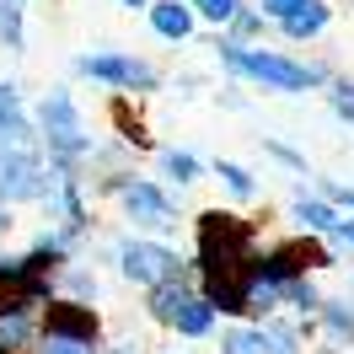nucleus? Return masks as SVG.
<instances>
[{
	"label": "nucleus",
	"instance_id": "nucleus-1",
	"mask_svg": "<svg viewBox=\"0 0 354 354\" xmlns=\"http://www.w3.org/2000/svg\"><path fill=\"white\" fill-rule=\"evenodd\" d=\"M252 225L231 209H204L199 215V274H247L258 268L252 252Z\"/></svg>",
	"mask_w": 354,
	"mask_h": 354
},
{
	"label": "nucleus",
	"instance_id": "nucleus-2",
	"mask_svg": "<svg viewBox=\"0 0 354 354\" xmlns=\"http://www.w3.org/2000/svg\"><path fill=\"white\" fill-rule=\"evenodd\" d=\"M221 65H231L247 81H263L268 91H311L328 81L322 65H301L290 54H268V48H247V44H221Z\"/></svg>",
	"mask_w": 354,
	"mask_h": 354
},
{
	"label": "nucleus",
	"instance_id": "nucleus-3",
	"mask_svg": "<svg viewBox=\"0 0 354 354\" xmlns=\"http://www.w3.org/2000/svg\"><path fill=\"white\" fill-rule=\"evenodd\" d=\"M38 129H44V145L54 161H75V156L91 151V134L86 124H81V108H75V97H70L65 86H54L38 102Z\"/></svg>",
	"mask_w": 354,
	"mask_h": 354
},
{
	"label": "nucleus",
	"instance_id": "nucleus-4",
	"mask_svg": "<svg viewBox=\"0 0 354 354\" xmlns=\"http://www.w3.org/2000/svg\"><path fill=\"white\" fill-rule=\"evenodd\" d=\"M151 317L161 328L183 333V338H209V333H215V306H209L204 295H194L183 279L151 290Z\"/></svg>",
	"mask_w": 354,
	"mask_h": 354
},
{
	"label": "nucleus",
	"instance_id": "nucleus-5",
	"mask_svg": "<svg viewBox=\"0 0 354 354\" xmlns=\"http://www.w3.org/2000/svg\"><path fill=\"white\" fill-rule=\"evenodd\" d=\"M118 268H124V279H134V285H145V290L183 279V258L167 242H151V236H134V242L118 247Z\"/></svg>",
	"mask_w": 354,
	"mask_h": 354
},
{
	"label": "nucleus",
	"instance_id": "nucleus-6",
	"mask_svg": "<svg viewBox=\"0 0 354 354\" xmlns=\"http://www.w3.org/2000/svg\"><path fill=\"white\" fill-rule=\"evenodd\" d=\"M118 204H124V215H129L134 231H145V236H172L177 225V204L156 188V183H124L118 188Z\"/></svg>",
	"mask_w": 354,
	"mask_h": 354
},
{
	"label": "nucleus",
	"instance_id": "nucleus-7",
	"mask_svg": "<svg viewBox=\"0 0 354 354\" xmlns=\"http://www.w3.org/2000/svg\"><path fill=\"white\" fill-rule=\"evenodd\" d=\"M311 268H333V258L317 242L295 236V242H279V247H268L263 258H258V279H268V285H290V279H306Z\"/></svg>",
	"mask_w": 354,
	"mask_h": 354
},
{
	"label": "nucleus",
	"instance_id": "nucleus-8",
	"mask_svg": "<svg viewBox=\"0 0 354 354\" xmlns=\"http://www.w3.org/2000/svg\"><path fill=\"white\" fill-rule=\"evenodd\" d=\"M75 70L91 75V81H102V86H113V91H156L161 86V75L145 59H134V54H86Z\"/></svg>",
	"mask_w": 354,
	"mask_h": 354
},
{
	"label": "nucleus",
	"instance_id": "nucleus-9",
	"mask_svg": "<svg viewBox=\"0 0 354 354\" xmlns=\"http://www.w3.org/2000/svg\"><path fill=\"white\" fill-rule=\"evenodd\" d=\"M97 311L86 301H48L44 306V338H65V344H97Z\"/></svg>",
	"mask_w": 354,
	"mask_h": 354
},
{
	"label": "nucleus",
	"instance_id": "nucleus-10",
	"mask_svg": "<svg viewBox=\"0 0 354 354\" xmlns=\"http://www.w3.org/2000/svg\"><path fill=\"white\" fill-rule=\"evenodd\" d=\"M194 6L188 0H151V32L167 38V44H188L194 38Z\"/></svg>",
	"mask_w": 354,
	"mask_h": 354
},
{
	"label": "nucleus",
	"instance_id": "nucleus-11",
	"mask_svg": "<svg viewBox=\"0 0 354 354\" xmlns=\"http://www.w3.org/2000/svg\"><path fill=\"white\" fill-rule=\"evenodd\" d=\"M0 145L32 151V129H27V118H22V97H17V86H0Z\"/></svg>",
	"mask_w": 354,
	"mask_h": 354
},
{
	"label": "nucleus",
	"instance_id": "nucleus-12",
	"mask_svg": "<svg viewBox=\"0 0 354 354\" xmlns=\"http://www.w3.org/2000/svg\"><path fill=\"white\" fill-rule=\"evenodd\" d=\"M328 22H333V6H322V0H306L295 17H285V38H322L328 32Z\"/></svg>",
	"mask_w": 354,
	"mask_h": 354
},
{
	"label": "nucleus",
	"instance_id": "nucleus-13",
	"mask_svg": "<svg viewBox=\"0 0 354 354\" xmlns=\"http://www.w3.org/2000/svg\"><path fill=\"white\" fill-rule=\"evenodd\" d=\"M322 328H328V338L333 344H354V306L349 301H322Z\"/></svg>",
	"mask_w": 354,
	"mask_h": 354
},
{
	"label": "nucleus",
	"instance_id": "nucleus-14",
	"mask_svg": "<svg viewBox=\"0 0 354 354\" xmlns=\"http://www.w3.org/2000/svg\"><path fill=\"white\" fill-rule=\"evenodd\" d=\"M290 215L301 221V231H333V225H338V209H333V204H322V199H306V194L295 199V209H290Z\"/></svg>",
	"mask_w": 354,
	"mask_h": 354
},
{
	"label": "nucleus",
	"instance_id": "nucleus-15",
	"mask_svg": "<svg viewBox=\"0 0 354 354\" xmlns=\"http://www.w3.org/2000/svg\"><path fill=\"white\" fill-rule=\"evenodd\" d=\"M0 44L11 48V54H22V48H27V32H22V6H17V0H0Z\"/></svg>",
	"mask_w": 354,
	"mask_h": 354
},
{
	"label": "nucleus",
	"instance_id": "nucleus-16",
	"mask_svg": "<svg viewBox=\"0 0 354 354\" xmlns=\"http://www.w3.org/2000/svg\"><path fill=\"white\" fill-rule=\"evenodd\" d=\"M221 354H263V322H252V328H231L221 338Z\"/></svg>",
	"mask_w": 354,
	"mask_h": 354
},
{
	"label": "nucleus",
	"instance_id": "nucleus-17",
	"mask_svg": "<svg viewBox=\"0 0 354 354\" xmlns=\"http://www.w3.org/2000/svg\"><path fill=\"white\" fill-rule=\"evenodd\" d=\"M215 177H221L236 199H258V183H252V172H247V167H236V161H215Z\"/></svg>",
	"mask_w": 354,
	"mask_h": 354
},
{
	"label": "nucleus",
	"instance_id": "nucleus-18",
	"mask_svg": "<svg viewBox=\"0 0 354 354\" xmlns=\"http://www.w3.org/2000/svg\"><path fill=\"white\" fill-rule=\"evenodd\" d=\"M279 301H290L295 311H322V295H317L311 279H290V285H279Z\"/></svg>",
	"mask_w": 354,
	"mask_h": 354
},
{
	"label": "nucleus",
	"instance_id": "nucleus-19",
	"mask_svg": "<svg viewBox=\"0 0 354 354\" xmlns=\"http://www.w3.org/2000/svg\"><path fill=\"white\" fill-rule=\"evenodd\" d=\"M161 172L172 177V183H194V177H199V156H188V151H161Z\"/></svg>",
	"mask_w": 354,
	"mask_h": 354
},
{
	"label": "nucleus",
	"instance_id": "nucleus-20",
	"mask_svg": "<svg viewBox=\"0 0 354 354\" xmlns=\"http://www.w3.org/2000/svg\"><path fill=\"white\" fill-rule=\"evenodd\" d=\"M188 6H194L199 22H215V27H225L236 11H242V0H188Z\"/></svg>",
	"mask_w": 354,
	"mask_h": 354
},
{
	"label": "nucleus",
	"instance_id": "nucleus-21",
	"mask_svg": "<svg viewBox=\"0 0 354 354\" xmlns=\"http://www.w3.org/2000/svg\"><path fill=\"white\" fill-rule=\"evenodd\" d=\"M263 354H301V338L290 328H263Z\"/></svg>",
	"mask_w": 354,
	"mask_h": 354
},
{
	"label": "nucleus",
	"instance_id": "nucleus-22",
	"mask_svg": "<svg viewBox=\"0 0 354 354\" xmlns=\"http://www.w3.org/2000/svg\"><path fill=\"white\" fill-rule=\"evenodd\" d=\"M328 102H333V113H338L344 124H354V81H333Z\"/></svg>",
	"mask_w": 354,
	"mask_h": 354
},
{
	"label": "nucleus",
	"instance_id": "nucleus-23",
	"mask_svg": "<svg viewBox=\"0 0 354 354\" xmlns=\"http://www.w3.org/2000/svg\"><path fill=\"white\" fill-rule=\"evenodd\" d=\"M231 27H236V38H252V32H258V27H263V11H236V17H231Z\"/></svg>",
	"mask_w": 354,
	"mask_h": 354
},
{
	"label": "nucleus",
	"instance_id": "nucleus-24",
	"mask_svg": "<svg viewBox=\"0 0 354 354\" xmlns=\"http://www.w3.org/2000/svg\"><path fill=\"white\" fill-rule=\"evenodd\" d=\"M301 6H306V0H258V11H263V17H279V22H285V17H295Z\"/></svg>",
	"mask_w": 354,
	"mask_h": 354
},
{
	"label": "nucleus",
	"instance_id": "nucleus-25",
	"mask_svg": "<svg viewBox=\"0 0 354 354\" xmlns=\"http://www.w3.org/2000/svg\"><path fill=\"white\" fill-rule=\"evenodd\" d=\"M38 354H97V344H65V338H44Z\"/></svg>",
	"mask_w": 354,
	"mask_h": 354
},
{
	"label": "nucleus",
	"instance_id": "nucleus-26",
	"mask_svg": "<svg viewBox=\"0 0 354 354\" xmlns=\"http://www.w3.org/2000/svg\"><path fill=\"white\" fill-rule=\"evenodd\" d=\"M70 290H81V295H97V274H86V268H70Z\"/></svg>",
	"mask_w": 354,
	"mask_h": 354
},
{
	"label": "nucleus",
	"instance_id": "nucleus-27",
	"mask_svg": "<svg viewBox=\"0 0 354 354\" xmlns=\"http://www.w3.org/2000/svg\"><path fill=\"white\" fill-rule=\"evenodd\" d=\"M328 236H333L338 247H354V221H344V215H338V225H333Z\"/></svg>",
	"mask_w": 354,
	"mask_h": 354
},
{
	"label": "nucleus",
	"instance_id": "nucleus-28",
	"mask_svg": "<svg viewBox=\"0 0 354 354\" xmlns=\"http://www.w3.org/2000/svg\"><path fill=\"white\" fill-rule=\"evenodd\" d=\"M118 6H129V11H151V0H118Z\"/></svg>",
	"mask_w": 354,
	"mask_h": 354
},
{
	"label": "nucleus",
	"instance_id": "nucleus-29",
	"mask_svg": "<svg viewBox=\"0 0 354 354\" xmlns=\"http://www.w3.org/2000/svg\"><path fill=\"white\" fill-rule=\"evenodd\" d=\"M167 354H188V349H167Z\"/></svg>",
	"mask_w": 354,
	"mask_h": 354
}]
</instances>
